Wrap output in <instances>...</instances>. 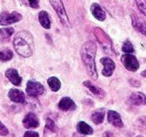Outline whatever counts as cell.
I'll return each mask as SVG.
<instances>
[{
	"label": "cell",
	"instance_id": "cell-22",
	"mask_svg": "<svg viewBox=\"0 0 146 137\" xmlns=\"http://www.w3.org/2000/svg\"><path fill=\"white\" fill-rule=\"evenodd\" d=\"M47 83H48V85H49V87H50L51 90L55 91V92L58 91L61 87L60 81H59V79L56 78V77H50V78H48Z\"/></svg>",
	"mask_w": 146,
	"mask_h": 137
},
{
	"label": "cell",
	"instance_id": "cell-24",
	"mask_svg": "<svg viewBox=\"0 0 146 137\" xmlns=\"http://www.w3.org/2000/svg\"><path fill=\"white\" fill-rule=\"evenodd\" d=\"M122 51L126 54H131L134 52V47L132 45V43L129 40H126L123 43V46H122Z\"/></svg>",
	"mask_w": 146,
	"mask_h": 137
},
{
	"label": "cell",
	"instance_id": "cell-18",
	"mask_svg": "<svg viewBox=\"0 0 146 137\" xmlns=\"http://www.w3.org/2000/svg\"><path fill=\"white\" fill-rule=\"evenodd\" d=\"M84 86H86L88 89L90 90V92L92 93L93 95H95V96L97 97H103L104 96V91L102 90L101 88H99V87L95 86V85L93 84V83H91V81H84L83 82Z\"/></svg>",
	"mask_w": 146,
	"mask_h": 137
},
{
	"label": "cell",
	"instance_id": "cell-13",
	"mask_svg": "<svg viewBox=\"0 0 146 137\" xmlns=\"http://www.w3.org/2000/svg\"><path fill=\"white\" fill-rule=\"evenodd\" d=\"M8 97L10 98L11 101L16 103H24L25 102V95L22 91H20L19 89L12 88L9 90Z\"/></svg>",
	"mask_w": 146,
	"mask_h": 137
},
{
	"label": "cell",
	"instance_id": "cell-19",
	"mask_svg": "<svg viewBox=\"0 0 146 137\" xmlns=\"http://www.w3.org/2000/svg\"><path fill=\"white\" fill-rule=\"evenodd\" d=\"M15 30L12 27H6V28L0 29V40L2 42H8L10 37L14 34Z\"/></svg>",
	"mask_w": 146,
	"mask_h": 137
},
{
	"label": "cell",
	"instance_id": "cell-14",
	"mask_svg": "<svg viewBox=\"0 0 146 137\" xmlns=\"http://www.w3.org/2000/svg\"><path fill=\"white\" fill-rule=\"evenodd\" d=\"M5 75H6V77L9 79V81H10L13 85H15V86H19V85L21 84V82H22V78H21L20 75L18 74L17 70H15V69H13V68L8 69V70L5 72Z\"/></svg>",
	"mask_w": 146,
	"mask_h": 137
},
{
	"label": "cell",
	"instance_id": "cell-12",
	"mask_svg": "<svg viewBox=\"0 0 146 137\" xmlns=\"http://www.w3.org/2000/svg\"><path fill=\"white\" fill-rule=\"evenodd\" d=\"M107 119H108V122L111 123L113 126L117 127V128L123 127V122H122V120H121V117H120L119 113H117L116 111H113V110L108 111Z\"/></svg>",
	"mask_w": 146,
	"mask_h": 137
},
{
	"label": "cell",
	"instance_id": "cell-4",
	"mask_svg": "<svg viewBox=\"0 0 146 137\" xmlns=\"http://www.w3.org/2000/svg\"><path fill=\"white\" fill-rule=\"evenodd\" d=\"M94 34H95L98 42L101 44L102 48L104 49L106 53H113L111 40H110L109 36L105 32H103V30H101L100 28H95L94 29Z\"/></svg>",
	"mask_w": 146,
	"mask_h": 137
},
{
	"label": "cell",
	"instance_id": "cell-21",
	"mask_svg": "<svg viewBox=\"0 0 146 137\" xmlns=\"http://www.w3.org/2000/svg\"><path fill=\"white\" fill-rule=\"evenodd\" d=\"M104 115H105V110H104V109L96 110L92 113L91 120L93 121L95 124H101L104 120Z\"/></svg>",
	"mask_w": 146,
	"mask_h": 137
},
{
	"label": "cell",
	"instance_id": "cell-25",
	"mask_svg": "<svg viewBox=\"0 0 146 137\" xmlns=\"http://www.w3.org/2000/svg\"><path fill=\"white\" fill-rule=\"evenodd\" d=\"M140 12L146 16V0H135Z\"/></svg>",
	"mask_w": 146,
	"mask_h": 137
},
{
	"label": "cell",
	"instance_id": "cell-9",
	"mask_svg": "<svg viewBox=\"0 0 146 137\" xmlns=\"http://www.w3.org/2000/svg\"><path fill=\"white\" fill-rule=\"evenodd\" d=\"M100 62L104 66L103 70H102V74L106 77L111 76L114 72V69H115V63L113 62V60L110 59L109 57H103V58H101Z\"/></svg>",
	"mask_w": 146,
	"mask_h": 137
},
{
	"label": "cell",
	"instance_id": "cell-27",
	"mask_svg": "<svg viewBox=\"0 0 146 137\" xmlns=\"http://www.w3.org/2000/svg\"><path fill=\"white\" fill-rule=\"evenodd\" d=\"M8 134V129L2 124V123L0 122V135H2V136H5V135Z\"/></svg>",
	"mask_w": 146,
	"mask_h": 137
},
{
	"label": "cell",
	"instance_id": "cell-29",
	"mask_svg": "<svg viewBox=\"0 0 146 137\" xmlns=\"http://www.w3.org/2000/svg\"><path fill=\"white\" fill-rule=\"evenodd\" d=\"M23 137H39V134L35 131H26Z\"/></svg>",
	"mask_w": 146,
	"mask_h": 137
},
{
	"label": "cell",
	"instance_id": "cell-23",
	"mask_svg": "<svg viewBox=\"0 0 146 137\" xmlns=\"http://www.w3.org/2000/svg\"><path fill=\"white\" fill-rule=\"evenodd\" d=\"M13 58V52L8 48H5L0 50V60L1 61H8Z\"/></svg>",
	"mask_w": 146,
	"mask_h": 137
},
{
	"label": "cell",
	"instance_id": "cell-20",
	"mask_svg": "<svg viewBox=\"0 0 146 137\" xmlns=\"http://www.w3.org/2000/svg\"><path fill=\"white\" fill-rule=\"evenodd\" d=\"M77 131L80 134H84V135H91L93 133L92 127L89 126L87 123L83 122V121H80L77 124Z\"/></svg>",
	"mask_w": 146,
	"mask_h": 137
},
{
	"label": "cell",
	"instance_id": "cell-11",
	"mask_svg": "<svg viewBox=\"0 0 146 137\" xmlns=\"http://www.w3.org/2000/svg\"><path fill=\"white\" fill-rule=\"evenodd\" d=\"M128 102L133 106L146 105V96L142 92H134L129 96Z\"/></svg>",
	"mask_w": 146,
	"mask_h": 137
},
{
	"label": "cell",
	"instance_id": "cell-6",
	"mask_svg": "<svg viewBox=\"0 0 146 137\" xmlns=\"http://www.w3.org/2000/svg\"><path fill=\"white\" fill-rule=\"evenodd\" d=\"M121 62L127 70L135 72L139 68V62L137 58L132 54H124L121 57Z\"/></svg>",
	"mask_w": 146,
	"mask_h": 137
},
{
	"label": "cell",
	"instance_id": "cell-15",
	"mask_svg": "<svg viewBox=\"0 0 146 137\" xmlns=\"http://www.w3.org/2000/svg\"><path fill=\"white\" fill-rule=\"evenodd\" d=\"M58 107L63 111H68V110H75L76 109V104L74 103V101L69 97H63L60 100L58 104Z\"/></svg>",
	"mask_w": 146,
	"mask_h": 137
},
{
	"label": "cell",
	"instance_id": "cell-28",
	"mask_svg": "<svg viewBox=\"0 0 146 137\" xmlns=\"http://www.w3.org/2000/svg\"><path fill=\"white\" fill-rule=\"evenodd\" d=\"M28 4L32 8H38L39 6V1L38 0H28Z\"/></svg>",
	"mask_w": 146,
	"mask_h": 137
},
{
	"label": "cell",
	"instance_id": "cell-1",
	"mask_svg": "<svg viewBox=\"0 0 146 137\" xmlns=\"http://www.w3.org/2000/svg\"><path fill=\"white\" fill-rule=\"evenodd\" d=\"M96 44L93 41H87L85 42L81 47L80 54L81 58L85 65L87 72L89 76L93 79H97V70H96V64H95V55H96Z\"/></svg>",
	"mask_w": 146,
	"mask_h": 137
},
{
	"label": "cell",
	"instance_id": "cell-5",
	"mask_svg": "<svg viewBox=\"0 0 146 137\" xmlns=\"http://www.w3.org/2000/svg\"><path fill=\"white\" fill-rule=\"evenodd\" d=\"M22 19V16L21 14H19L18 12H2L0 14V25H4V26H7V25L13 24V23H17Z\"/></svg>",
	"mask_w": 146,
	"mask_h": 137
},
{
	"label": "cell",
	"instance_id": "cell-10",
	"mask_svg": "<svg viewBox=\"0 0 146 137\" xmlns=\"http://www.w3.org/2000/svg\"><path fill=\"white\" fill-rule=\"evenodd\" d=\"M23 126L25 128H36L39 126V119L33 112H29L23 119Z\"/></svg>",
	"mask_w": 146,
	"mask_h": 137
},
{
	"label": "cell",
	"instance_id": "cell-17",
	"mask_svg": "<svg viewBox=\"0 0 146 137\" xmlns=\"http://www.w3.org/2000/svg\"><path fill=\"white\" fill-rule=\"evenodd\" d=\"M38 20L40 22L41 26L45 29H49L51 27V20L48 13L46 11H40L38 14Z\"/></svg>",
	"mask_w": 146,
	"mask_h": 137
},
{
	"label": "cell",
	"instance_id": "cell-16",
	"mask_svg": "<svg viewBox=\"0 0 146 137\" xmlns=\"http://www.w3.org/2000/svg\"><path fill=\"white\" fill-rule=\"evenodd\" d=\"M90 10H91L92 15H93L97 20H99V21L105 20L106 13H105V11L101 8V6H100L99 4H97V3H93V4L91 5Z\"/></svg>",
	"mask_w": 146,
	"mask_h": 137
},
{
	"label": "cell",
	"instance_id": "cell-33",
	"mask_svg": "<svg viewBox=\"0 0 146 137\" xmlns=\"http://www.w3.org/2000/svg\"><path fill=\"white\" fill-rule=\"evenodd\" d=\"M137 137H143V136H140V135H139V136H137Z\"/></svg>",
	"mask_w": 146,
	"mask_h": 137
},
{
	"label": "cell",
	"instance_id": "cell-32",
	"mask_svg": "<svg viewBox=\"0 0 146 137\" xmlns=\"http://www.w3.org/2000/svg\"><path fill=\"white\" fill-rule=\"evenodd\" d=\"M141 75H142L143 77H146V70H145V71H143V72L141 73Z\"/></svg>",
	"mask_w": 146,
	"mask_h": 137
},
{
	"label": "cell",
	"instance_id": "cell-26",
	"mask_svg": "<svg viewBox=\"0 0 146 137\" xmlns=\"http://www.w3.org/2000/svg\"><path fill=\"white\" fill-rule=\"evenodd\" d=\"M46 129H48V130H50V131H53V132H56L57 131V127H56V125H55L54 121L51 120L50 118L46 119Z\"/></svg>",
	"mask_w": 146,
	"mask_h": 137
},
{
	"label": "cell",
	"instance_id": "cell-31",
	"mask_svg": "<svg viewBox=\"0 0 146 137\" xmlns=\"http://www.w3.org/2000/svg\"><path fill=\"white\" fill-rule=\"evenodd\" d=\"M111 135H110V133L109 132H105L104 133V135H103V137H110Z\"/></svg>",
	"mask_w": 146,
	"mask_h": 137
},
{
	"label": "cell",
	"instance_id": "cell-30",
	"mask_svg": "<svg viewBox=\"0 0 146 137\" xmlns=\"http://www.w3.org/2000/svg\"><path fill=\"white\" fill-rule=\"evenodd\" d=\"M20 2L22 3L23 5H29L28 4V0H20Z\"/></svg>",
	"mask_w": 146,
	"mask_h": 137
},
{
	"label": "cell",
	"instance_id": "cell-7",
	"mask_svg": "<svg viewBox=\"0 0 146 137\" xmlns=\"http://www.w3.org/2000/svg\"><path fill=\"white\" fill-rule=\"evenodd\" d=\"M131 21H132V26L134 27V29L137 30L138 32H140L141 34H143L144 36H146V20L145 19L142 18L137 13L132 11Z\"/></svg>",
	"mask_w": 146,
	"mask_h": 137
},
{
	"label": "cell",
	"instance_id": "cell-3",
	"mask_svg": "<svg viewBox=\"0 0 146 137\" xmlns=\"http://www.w3.org/2000/svg\"><path fill=\"white\" fill-rule=\"evenodd\" d=\"M49 1H50L51 6L53 7L54 11L56 12L57 16L60 19L61 23H62L63 25H65V26H70L68 16H67V14H66V10H65L62 1H61V0H49Z\"/></svg>",
	"mask_w": 146,
	"mask_h": 137
},
{
	"label": "cell",
	"instance_id": "cell-2",
	"mask_svg": "<svg viewBox=\"0 0 146 137\" xmlns=\"http://www.w3.org/2000/svg\"><path fill=\"white\" fill-rule=\"evenodd\" d=\"M13 45H14L15 51L17 54L22 57H30L33 53V37L28 31H20L15 35L13 39Z\"/></svg>",
	"mask_w": 146,
	"mask_h": 137
},
{
	"label": "cell",
	"instance_id": "cell-8",
	"mask_svg": "<svg viewBox=\"0 0 146 137\" xmlns=\"http://www.w3.org/2000/svg\"><path fill=\"white\" fill-rule=\"evenodd\" d=\"M26 92L29 96L37 97L44 92V87H43V85L41 83L29 80L26 85Z\"/></svg>",
	"mask_w": 146,
	"mask_h": 137
}]
</instances>
